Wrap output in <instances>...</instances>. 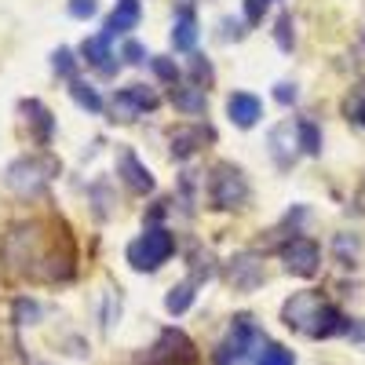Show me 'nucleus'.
<instances>
[{"mask_svg":"<svg viewBox=\"0 0 365 365\" xmlns=\"http://www.w3.org/2000/svg\"><path fill=\"white\" fill-rule=\"evenodd\" d=\"M0 256L15 274H26L34 282H70L73 278V237L63 223H19L8 230Z\"/></svg>","mask_w":365,"mask_h":365,"instance_id":"f257e3e1","label":"nucleus"},{"mask_svg":"<svg viewBox=\"0 0 365 365\" xmlns=\"http://www.w3.org/2000/svg\"><path fill=\"white\" fill-rule=\"evenodd\" d=\"M58 175V161L55 158H22V161H15L11 168H8V187L15 190V194H22V197H37V194H44V187Z\"/></svg>","mask_w":365,"mask_h":365,"instance_id":"f03ea898","label":"nucleus"},{"mask_svg":"<svg viewBox=\"0 0 365 365\" xmlns=\"http://www.w3.org/2000/svg\"><path fill=\"white\" fill-rule=\"evenodd\" d=\"M175 252V237L165 227H146V234L128 245V263L135 270H158Z\"/></svg>","mask_w":365,"mask_h":365,"instance_id":"7ed1b4c3","label":"nucleus"},{"mask_svg":"<svg viewBox=\"0 0 365 365\" xmlns=\"http://www.w3.org/2000/svg\"><path fill=\"white\" fill-rule=\"evenodd\" d=\"M249 197L245 175H241L234 165H216L208 175V201L212 208H241Z\"/></svg>","mask_w":365,"mask_h":365,"instance_id":"20e7f679","label":"nucleus"},{"mask_svg":"<svg viewBox=\"0 0 365 365\" xmlns=\"http://www.w3.org/2000/svg\"><path fill=\"white\" fill-rule=\"evenodd\" d=\"M263 336H259V329H256V322L249 318V314H237L234 318V325H230V332H227V340L220 344V351H216V365H230V361H241L249 354V347L252 344H259Z\"/></svg>","mask_w":365,"mask_h":365,"instance_id":"39448f33","label":"nucleus"},{"mask_svg":"<svg viewBox=\"0 0 365 365\" xmlns=\"http://www.w3.org/2000/svg\"><path fill=\"white\" fill-rule=\"evenodd\" d=\"M282 263L289 274H296V278H314L318 274V263H322V252L314 241L307 237H292L289 245L282 249Z\"/></svg>","mask_w":365,"mask_h":365,"instance_id":"423d86ee","label":"nucleus"},{"mask_svg":"<svg viewBox=\"0 0 365 365\" xmlns=\"http://www.w3.org/2000/svg\"><path fill=\"white\" fill-rule=\"evenodd\" d=\"M194 344L187 332H179V329H168L165 336L158 340L154 354H150V365H194Z\"/></svg>","mask_w":365,"mask_h":365,"instance_id":"0eeeda50","label":"nucleus"},{"mask_svg":"<svg viewBox=\"0 0 365 365\" xmlns=\"http://www.w3.org/2000/svg\"><path fill=\"white\" fill-rule=\"evenodd\" d=\"M322 307H325V303H322L314 292H296L292 299H285V307H282V322H285L289 329H303V332L311 336V329H314V322H318Z\"/></svg>","mask_w":365,"mask_h":365,"instance_id":"6e6552de","label":"nucleus"},{"mask_svg":"<svg viewBox=\"0 0 365 365\" xmlns=\"http://www.w3.org/2000/svg\"><path fill=\"white\" fill-rule=\"evenodd\" d=\"M227 282L237 289V292H252L263 285V256L259 252H237L230 263H227Z\"/></svg>","mask_w":365,"mask_h":365,"instance_id":"1a4fd4ad","label":"nucleus"},{"mask_svg":"<svg viewBox=\"0 0 365 365\" xmlns=\"http://www.w3.org/2000/svg\"><path fill=\"white\" fill-rule=\"evenodd\" d=\"M117 168H120V175H125V182L135 190V194H150L154 190V175H150V168L135 158V150H120L117 154Z\"/></svg>","mask_w":365,"mask_h":365,"instance_id":"9d476101","label":"nucleus"},{"mask_svg":"<svg viewBox=\"0 0 365 365\" xmlns=\"http://www.w3.org/2000/svg\"><path fill=\"white\" fill-rule=\"evenodd\" d=\"M227 113H230V120L237 128H252L263 117V103L252 96V91H234V96L227 99Z\"/></svg>","mask_w":365,"mask_h":365,"instance_id":"9b49d317","label":"nucleus"},{"mask_svg":"<svg viewBox=\"0 0 365 365\" xmlns=\"http://www.w3.org/2000/svg\"><path fill=\"white\" fill-rule=\"evenodd\" d=\"M113 106L120 110V113H146V110H158V96L150 91L146 84H128V88H120L117 91V99H113Z\"/></svg>","mask_w":365,"mask_h":365,"instance_id":"f8f14e48","label":"nucleus"},{"mask_svg":"<svg viewBox=\"0 0 365 365\" xmlns=\"http://www.w3.org/2000/svg\"><path fill=\"white\" fill-rule=\"evenodd\" d=\"M139 15H143V4L139 0H117V8L110 11V19H106V41L110 37H117V34H128V29H135L139 26Z\"/></svg>","mask_w":365,"mask_h":365,"instance_id":"ddd939ff","label":"nucleus"},{"mask_svg":"<svg viewBox=\"0 0 365 365\" xmlns=\"http://www.w3.org/2000/svg\"><path fill=\"white\" fill-rule=\"evenodd\" d=\"M81 55H84V63L91 70H99L103 77H113L117 73V63H113V55H110V41L106 37H88L81 44Z\"/></svg>","mask_w":365,"mask_h":365,"instance_id":"4468645a","label":"nucleus"},{"mask_svg":"<svg viewBox=\"0 0 365 365\" xmlns=\"http://www.w3.org/2000/svg\"><path fill=\"white\" fill-rule=\"evenodd\" d=\"M172 44H175V51H194V44H197V22H194L190 8H179L175 29H172Z\"/></svg>","mask_w":365,"mask_h":365,"instance_id":"2eb2a0df","label":"nucleus"},{"mask_svg":"<svg viewBox=\"0 0 365 365\" xmlns=\"http://www.w3.org/2000/svg\"><path fill=\"white\" fill-rule=\"evenodd\" d=\"M205 139H212L208 128H179V132L172 135V154H175L179 161H187V158H194V150H197Z\"/></svg>","mask_w":365,"mask_h":365,"instance_id":"dca6fc26","label":"nucleus"},{"mask_svg":"<svg viewBox=\"0 0 365 365\" xmlns=\"http://www.w3.org/2000/svg\"><path fill=\"white\" fill-rule=\"evenodd\" d=\"M351 325H347V318L336 311V307H322V314H318V322H314V329H311V336L314 340H329V336H336V332H347Z\"/></svg>","mask_w":365,"mask_h":365,"instance_id":"f3484780","label":"nucleus"},{"mask_svg":"<svg viewBox=\"0 0 365 365\" xmlns=\"http://www.w3.org/2000/svg\"><path fill=\"white\" fill-rule=\"evenodd\" d=\"M172 103H175V110H182V113H190V117H197V113H205V88H172Z\"/></svg>","mask_w":365,"mask_h":365,"instance_id":"a211bd4d","label":"nucleus"},{"mask_svg":"<svg viewBox=\"0 0 365 365\" xmlns=\"http://www.w3.org/2000/svg\"><path fill=\"white\" fill-rule=\"evenodd\" d=\"M22 113H29V120L37 125V143H48V139H51V128H55L51 113H48L37 99H26V103H22Z\"/></svg>","mask_w":365,"mask_h":365,"instance_id":"6ab92c4d","label":"nucleus"},{"mask_svg":"<svg viewBox=\"0 0 365 365\" xmlns=\"http://www.w3.org/2000/svg\"><path fill=\"white\" fill-rule=\"evenodd\" d=\"M296 139H299V150L303 154H311V158H318L322 154V132H318V125L314 120H296Z\"/></svg>","mask_w":365,"mask_h":365,"instance_id":"aec40b11","label":"nucleus"},{"mask_svg":"<svg viewBox=\"0 0 365 365\" xmlns=\"http://www.w3.org/2000/svg\"><path fill=\"white\" fill-rule=\"evenodd\" d=\"M70 96H73V103H77L81 110H88V113H103V99H99V91L91 88V84H84V81H70Z\"/></svg>","mask_w":365,"mask_h":365,"instance_id":"412c9836","label":"nucleus"},{"mask_svg":"<svg viewBox=\"0 0 365 365\" xmlns=\"http://www.w3.org/2000/svg\"><path fill=\"white\" fill-rule=\"evenodd\" d=\"M190 303H194V282H179V285H172V289H168V296H165L168 314H182V311H190Z\"/></svg>","mask_w":365,"mask_h":365,"instance_id":"4be33fe9","label":"nucleus"},{"mask_svg":"<svg viewBox=\"0 0 365 365\" xmlns=\"http://www.w3.org/2000/svg\"><path fill=\"white\" fill-rule=\"evenodd\" d=\"M51 66H55V73H58V77L77 81V58H73V51H70V48H58V51L51 55Z\"/></svg>","mask_w":365,"mask_h":365,"instance_id":"5701e85b","label":"nucleus"},{"mask_svg":"<svg viewBox=\"0 0 365 365\" xmlns=\"http://www.w3.org/2000/svg\"><path fill=\"white\" fill-rule=\"evenodd\" d=\"M259 365H296V358H292V351L282 347V344H267L263 354H259Z\"/></svg>","mask_w":365,"mask_h":365,"instance_id":"b1692460","label":"nucleus"},{"mask_svg":"<svg viewBox=\"0 0 365 365\" xmlns=\"http://www.w3.org/2000/svg\"><path fill=\"white\" fill-rule=\"evenodd\" d=\"M150 66H154V73H158L165 84H172V88H175V81H179V66H175V58L154 55V58H150Z\"/></svg>","mask_w":365,"mask_h":365,"instance_id":"393cba45","label":"nucleus"},{"mask_svg":"<svg viewBox=\"0 0 365 365\" xmlns=\"http://www.w3.org/2000/svg\"><path fill=\"white\" fill-rule=\"evenodd\" d=\"M274 37H278L282 51H292V44H296V37H292V15H278V29H274Z\"/></svg>","mask_w":365,"mask_h":365,"instance_id":"a878e982","label":"nucleus"},{"mask_svg":"<svg viewBox=\"0 0 365 365\" xmlns=\"http://www.w3.org/2000/svg\"><path fill=\"white\" fill-rule=\"evenodd\" d=\"M190 77H194V88L212 84V66H208V58H205V55H194V63H190Z\"/></svg>","mask_w":365,"mask_h":365,"instance_id":"bb28decb","label":"nucleus"},{"mask_svg":"<svg viewBox=\"0 0 365 365\" xmlns=\"http://www.w3.org/2000/svg\"><path fill=\"white\" fill-rule=\"evenodd\" d=\"M15 318H19V325H34L41 318V307H37L34 299H19L15 303Z\"/></svg>","mask_w":365,"mask_h":365,"instance_id":"cd10ccee","label":"nucleus"},{"mask_svg":"<svg viewBox=\"0 0 365 365\" xmlns=\"http://www.w3.org/2000/svg\"><path fill=\"white\" fill-rule=\"evenodd\" d=\"M120 58H125L128 66H143V63H146V48H143L139 41H128L125 48H120Z\"/></svg>","mask_w":365,"mask_h":365,"instance_id":"c85d7f7f","label":"nucleus"},{"mask_svg":"<svg viewBox=\"0 0 365 365\" xmlns=\"http://www.w3.org/2000/svg\"><path fill=\"white\" fill-rule=\"evenodd\" d=\"M99 11V0H70V15L73 19H91Z\"/></svg>","mask_w":365,"mask_h":365,"instance_id":"c756f323","label":"nucleus"},{"mask_svg":"<svg viewBox=\"0 0 365 365\" xmlns=\"http://www.w3.org/2000/svg\"><path fill=\"white\" fill-rule=\"evenodd\" d=\"M296 96H299V91H296V84H289V81L274 84V99H278L282 106H292V103H296Z\"/></svg>","mask_w":365,"mask_h":365,"instance_id":"7c9ffc66","label":"nucleus"},{"mask_svg":"<svg viewBox=\"0 0 365 365\" xmlns=\"http://www.w3.org/2000/svg\"><path fill=\"white\" fill-rule=\"evenodd\" d=\"M267 4H270V0H249V4H245V19H249V26H256V22L263 19Z\"/></svg>","mask_w":365,"mask_h":365,"instance_id":"2f4dec72","label":"nucleus"},{"mask_svg":"<svg viewBox=\"0 0 365 365\" xmlns=\"http://www.w3.org/2000/svg\"><path fill=\"white\" fill-rule=\"evenodd\" d=\"M347 113L358 120V125H365V96H354V103H347Z\"/></svg>","mask_w":365,"mask_h":365,"instance_id":"473e14b6","label":"nucleus"},{"mask_svg":"<svg viewBox=\"0 0 365 365\" xmlns=\"http://www.w3.org/2000/svg\"><path fill=\"white\" fill-rule=\"evenodd\" d=\"M336 252H340L344 259H347V252L354 256V252H358V241H354V237H351V241H347V237H336Z\"/></svg>","mask_w":365,"mask_h":365,"instance_id":"72a5a7b5","label":"nucleus"}]
</instances>
